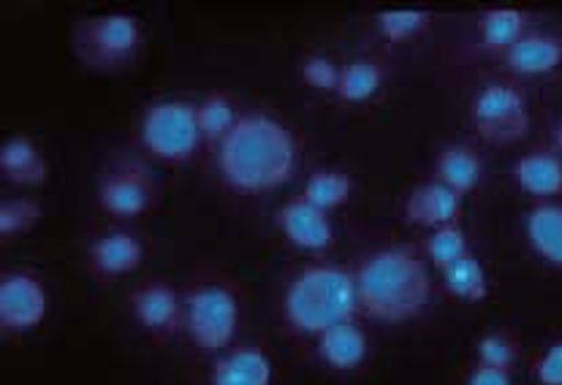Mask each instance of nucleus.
Returning <instances> with one entry per match:
<instances>
[{"mask_svg":"<svg viewBox=\"0 0 562 385\" xmlns=\"http://www.w3.org/2000/svg\"><path fill=\"white\" fill-rule=\"evenodd\" d=\"M71 47L85 68L117 73L134 66L145 47V27L128 11H103L77 22Z\"/></svg>","mask_w":562,"mask_h":385,"instance_id":"obj_4","label":"nucleus"},{"mask_svg":"<svg viewBox=\"0 0 562 385\" xmlns=\"http://www.w3.org/2000/svg\"><path fill=\"white\" fill-rule=\"evenodd\" d=\"M210 385H272V361L254 344L234 348L215 361Z\"/></svg>","mask_w":562,"mask_h":385,"instance_id":"obj_15","label":"nucleus"},{"mask_svg":"<svg viewBox=\"0 0 562 385\" xmlns=\"http://www.w3.org/2000/svg\"><path fill=\"white\" fill-rule=\"evenodd\" d=\"M0 174L20 188H38L49 174L47 158L31 136H11L0 147Z\"/></svg>","mask_w":562,"mask_h":385,"instance_id":"obj_14","label":"nucleus"},{"mask_svg":"<svg viewBox=\"0 0 562 385\" xmlns=\"http://www.w3.org/2000/svg\"><path fill=\"white\" fill-rule=\"evenodd\" d=\"M554 147H558V155L562 158V120L558 123V128H554Z\"/></svg>","mask_w":562,"mask_h":385,"instance_id":"obj_33","label":"nucleus"},{"mask_svg":"<svg viewBox=\"0 0 562 385\" xmlns=\"http://www.w3.org/2000/svg\"><path fill=\"white\" fill-rule=\"evenodd\" d=\"M217 169L226 185L243 195L278 191L294 177V134L272 114H239L232 134L217 147Z\"/></svg>","mask_w":562,"mask_h":385,"instance_id":"obj_1","label":"nucleus"},{"mask_svg":"<svg viewBox=\"0 0 562 385\" xmlns=\"http://www.w3.org/2000/svg\"><path fill=\"white\" fill-rule=\"evenodd\" d=\"M475 131L490 145H514L530 131V106L527 98L512 84H486L479 90L470 106Z\"/></svg>","mask_w":562,"mask_h":385,"instance_id":"obj_7","label":"nucleus"},{"mask_svg":"<svg viewBox=\"0 0 562 385\" xmlns=\"http://www.w3.org/2000/svg\"><path fill=\"white\" fill-rule=\"evenodd\" d=\"M432 16L427 9H389L378 14V31L389 44H405L422 36L432 25Z\"/></svg>","mask_w":562,"mask_h":385,"instance_id":"obj_26","label":"nucleus"},{"mask_svg":"<svg viewBox=\"0 0 562 385\" xmlns=\"http://www.w3.org/2000/svg\"><path fill=\"white\" fill-rule=\"evenodd\" d=\"M536 381L541 385H562V342H554L536 364Z\"/></svg>","mask_w":562,"mask_h":385,"instance_id":"obj_31","label":"nucleus"},{"mask_svg":"<svg viewBox=\"0 0 562 385\" xmlns=\"http://www.w3.org/2000/svg\"><path fill=\"white\" fill-rule=\"evenodd\" d=\"M521 344L519 339L508 331H492L479 339V364L492 366V370L512 372L514 364L519 361Z\"/></svg>","mask_w":562,"mask_h":385,"instance_id":"obj_29","label":"nucleus"},{"mask_svg":"<svg viewBox=\"0 0 562 385\" xmlns=\"http://www.w3.org/2000/svg\"><path fill=\"white\" fill-rule=\"evenodd\" d=\"M424 256H427V263H432L438 272H443L451 263L470 256L468 234L462 231L460 223H457V226L435 228V231L424 239Z\"/></svg>","mask_w":562,"mask_h":385,"instance_id":"obj_27","label":"nucleus"},{"mask_svg":"<svg viewBox=\"0 0 562 385\" xmlns=\"http://www.w3.org/2000/svg\"><path fill=\"white\" fill-rule=\"evenodd\" d=\"M196 120H199V131H202L204 139L210 141H223L232 128L237 125L239 114L234 109V101L221 90L215 93L204 95L202 103H196Z\"/></svg>","mask_w":562,"mask_h":385,"instance_id":"obj_25","label":"nucleus"},{"mask_svg":"<svg viewBox=\"0 0 562 385\" xmlns=\"http://www.w3.org/2000/svg\"><path fill=\"white\" fill-rule=\"evenodd\" d=\"M153 171L142 160H123L99 182V206L114 220H134L153 204Z\"/></svg>","mask_w":562,"mask_h":385,"instance_id":"obj_8","label":"nucleus"},{"mask_svg":"<svg viewBox=\"0 0 562 385\" xmlns=\"http://www.w3.org/2000/svg\"><path fill=\"white\" fill-rule=\"evenodd\" d=\"M318 355L329 370L353 372L367 359V337L353 320L331 326L318 335Z\"/></svg>","mask_w":562,"mask_h":385,"instance_id":"obj_18","label":"nucleus"},{"mask_svg":"<svg viewBox=\"0 0 562 385\" xmlns=\"http://www.w3.org/2000/svg\"><path fill=\"white\" fill-rule=\"evenodd\" d=\"M514 180L525 193L536 199L549 201L562 193V158L547 149H532L525 152L514 163Z\"/></svg>","mask_w":562,"mask_h":385,"instance_id":"obj_16","label":"nucleus"},{"mask_svg":"<svg viewBox=\"0 0 562 385\" xmlns=\"http://www.w3.org/2000/svg\"><path fill=\"white\" fill-rule=\"evenodd\" d=\"M440 278H443L446 293L451 298H457V302L479 304L490 296V280H486L484 267H481V261L473 252L460 258L457 263H451L449 269H443Z\"/></svg>","mask_w":562,"mask_h":385,"instance_id":"obj_22","label":"nucleus"},{"mask_svg":"<svg viewBox=\"0 0 562 385\" xmlns=\"http://www.w3.org/2000/svg\"><path fill=\"white\" fill-rule=\"evenodd\" d=\"M506 66L521 77H541L562 63V38L554 33H527L506 52Z\"/></svg>","mask_w":562,"mask_h":385,"instance_id":"obj_17","label":"nucleus"},{"mask_svg":"<svg viewBox=\"0 0 562 385\" xmlns=\"http://www.w3.org/2000/svg\"><path fill=\"white\" fill-rule=\"evenodd\" d=\"M383 82H386V68L378 60L359 57V60H351L342 66L337 95L346 103H361L375 95L383 88Z\"/></svg>","mask_w":562,"mask_h":385,"instance_id":"obj_23","label":"nucleus"},{"mask_svg":"<svg viewBox=\"0 0 562 385\" xmlns=\"http://www.w3.org/2000/svg\"><path fill=\"white\" fill-rule=\"evenodd\" d=\"M128 307L136 324L150 337H171L180 326H186V304L171 285L160 280H150L131 291Z\"/></svg>","mask_w":562,"mask_h":385,"instance_id":"obj_10","label":"nucleus"},{"mask_svg":"<svg viewBox=\"0 0 562 385\" xmlns=\"http://www.w3.org/2000/svg\"><path fill=\"white\" fill-rule=\"evenodd\" d=\"M49 293L27 272H5L0 280V329L5 335L31 331L47 318Z\"/></svg>","mask_w":562,"mask_h":385,"instance_id":"obj_9","label":"nucleus"},{"mask_svg":"<svg viewBox=\"0 0 562 385\" xmlns=\"http://www.w3.org/2000/svg\"><path fill=\"white\" fill-rule=\"evenodd\" d=\"M145 261V247L134 234L114 231L106 234L90 247L88 252V272L101 283H114V280L134 274Z\"/></svg>","mask_w":562,"mask_h":385,"instance_id":"obj_13","label":"nucleus"},{"mask_svg":"<svg viewBox=\"0 0 562 385\" xmlns=\"http://www.w3.org/2000/svg\"><path fill=\"white\" fill-rule=\"evenodd\" d=\"M527 239L543 261L562 269V204L541 201L532 206L527 215Z\"/></svg>","mask_w":562,"mask_h":385,"instance_id":"obj_21","label":"nucleus"},{"mask_svg":"<svg viewBox=\"0 0 562 385\" xmlns=\"http://www.w3.org/2000/svg\"><path fill=\"white\" fill-rule=\"evenodd\" d=\"M359 313L357 278L335 263H310L291 280L283 298L285 324L296 335H324Z\"/></svg>","mask_w":562,"mask_h":385,"instance_id":"obj_3","label":"nucleus"},{"mask_svg":"<svg viewBox=\"0 0 562 385\" xmlns=\"http://www.w3.org/2000/svg\"><path fill=\"white\" fill-rule=\"evenodd\" d=\"M300 73L302 79H305L307 88L321 90V93H337L342 66H337V63L326 55H307L305 60H302Z\"/></svg>","mask_w":562,"mask_h":385,"instance_id":"obj_30","label":"nucleus"},{"mask_svg":"<svg viewBox=\"0 0 562 385\" xmlns=\"http://www.w3.org/2000/svg\"><path fill=\"white\" fill-rule=\"evenodd\" d=\"M186 304V329L193 344L206 353H221L237 337L239 304L223 285H199L182 298Z\"/></svg>","mask_w":562,"mask_h":385,"instance_id":"obj_6","label":"nucleus"},{"mask_svg":"<svg viewBox=\"0 0 562 385\" xmlns=\"http://www.w3.org/2000/svg\"><path fill=\"white\" fill-rule=\"evenodd\" d=\"M196 106L180 98L153 103L139 123V145L158 163L182 166L202 145Z\"/></svg>","mask_w":562,"mask_h":385,"instance_id":"obj_5","label":"nucleus"},{"mask_svg":"<svg viewBox=\"0 0 562 385\" xmlns=\"http://www.w3.org/2000/svg\"><path fill=\"white\" fill-rule=\"evenodd\" d=\"M468 385H512V372L492 370V366H475Z\"/></svg>","mask_w":562,"mask_h":385,"instance_id":"obj_32","label":"nucleus"},{"mask_svg":"<svg viewBox=\"0 0 562 385\" xmlns=\"http://www.w3.org/2000/svg\"><path fill=\"white\" fill-rule=\"evenodd\" d=\"M462 195L438 180L422 182L405 199V217H408V223L418 228H429V231L443 226H457V223H462Z\"/></svg>","mask_w":562,"mask_h":385,"instance_id":"obj_12","label":"nucleus"},{"mask_svg":"<svg viewBox=\"0 0 562 385\" xmlns=\"http://www.w3.org/2000/svg\"><path fill=\"white\" fill-rule=\"evenodd\" d=\"M353 278L359 313L372 324H411L432 302L429 263L413 247L394 245L370 252Z\"/></svg>","mask_w":562,"mask_h":385,"instance_id":"obj_2","label":"nucleus"},{"mask_svg":"<svg viewBox=\"0 0 562 385\" xmlns=\"http://www.w3.org/2000/svg\"><path fill=\"white\" fill-rule=\"evenodd\" d=\"M44 210L36 199H5L0 204V234L3 239H14L27 234L31 228H36V223L42 220Z\"/></svg>","mask_w":562,"mask_h":385,"instance_id":"obj_28","label":"nucleus"},{"mask_svg":"<svg viewBox=\"0 0 562 385\" xmlns=\"http://www.w3.org/2000/svg\"><path fill=\"white\" fill-rule=\"evenodd\" d=\"M481 177H484V160L468 145H449L435 158V180L460 193L462 199L479 188Z\"/></svg>","mask_w":562,"mask_h":385,"instance_id":"obj_19","label":"nucleus"},{"mask_svg":"<svg viewBox=\"0 0 562 385\" xmlns=\"http://www.w3.org/2000/svg\"><path fill=\"white\" fill-rule=\"evenodd\" d=\"M351 191H353L351 174H346V171L340 169H318L307 177L302 199H307L310 204L318 206V210L331 212L337 210V206L346 204Z\"/></svg>","mask_w":562,"mask_h":385,"instance_id":"obj_24","label":"nucleus"},{"mask_svg":"<svg viewBox=\"0 0 562 385\" xmlns=\"http://www.w3.org/2000/svg\"><path fill=\"white\" fill-rule=\"evenodd\" d=\"M475 27H479L481 47L506 55L516 42H521L530 33V16L521 9L497 5V9H486Z\"/></svg>","mask_w":562,"mask_h":385,"instance_id":"obj_20","label":"nucleus"},{"mask_svg":"<svg viewBox=\"0 0 562 385\" xmlns=\"http://www.w3.org/2000/svg\"><path fill=\"white\" fill-rule=\"evenodd\" d=\"M278 228L283 237L296 245L300 250H326L335 241V228H331L329 212L318 210L302 195L285 201L278 210Z\"/></svg>","mask_w":562,"mask_h":385,"instance_id":"obj_11","label":"nucleus"}]
</instances>
